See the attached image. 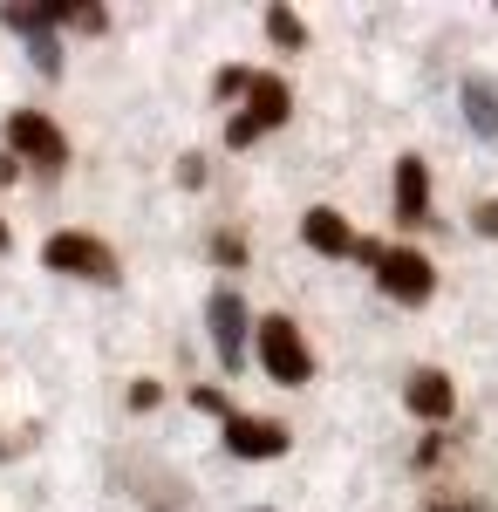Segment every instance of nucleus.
<instances>
[{"label":"nucleus","mask_w":498,"mask_h":512,"mask_svg":"<svg viewBox=\"0 0 498 512\" xmlns=\"http://www.w3.org/2000/svg\"><path fill=\"white\" fill-rule=\"evenodd\" d=\"M267 35L280 41V48H301V41H307V21L294 14V7H267Z\"/></svg>","instance_id":"obj_12"},{"label":"nucleus","mask_w":498,"mask_h":512,"mask_svg":"<svg viewBox=\"0 0 498 512\" xmlns=\"http://www.w3.org/2000/svg\"><path fill=\"white\" fill-rule=\"evenodd\" d=\"M7 158L41 164V171H62V164H69V137L41 117V110H14V117H7Z\"/></svg>","instance_id":"obj_2"},{"label":"nucleus","mask_w":498,"mask_h":512,"mask_svg":"<svg viewBox=\"0 0 498 512\" xmlns=\"http://www.w3.org/2000/svg\"><path fill=\"white\" fill-rule=\"evenodd\" d=\"M226 451L232 458H280L287 451V431L273 417H239V410H226Z\"/></svg>","instance_id":"obj_7"},{"label":"nucleus","mask_w":498,"mask_h":512,"mask_svg":"<svg viewBox=\"0 0 498 512\" xmlns=\"http://www.w3.org/2000/svg\"><path fill=\"white\" fill-rule=\"evenodd\" d=\"M246 96H253V103H246V117L226 123V144H232V151H246L253 137H267V130H280V123L294 117V96H287V82H280V76H260V69H253V76H246Z\"/></svg>","instance_id":"obj_1"},{"label":"nucleus","mask_w":498,"mask_h":512,"mask_svg":"<svg viewBox=\"0 0 498 512\" xmlns=\"http://www.w3.org/2000/svg\"><path fill=\"white\" fill-rule=\"evenodd\" d=\"M212 260H219V267H246V239L219 233V239H212Z\"/></svg>","instance_id":"obj_13"},{"label":"nucleus","mask_w":498,"mask_h":512,"mask_svg":"<svg viewBox=\"0 0 498 512\" xmlns=\"http://www.w3.org/2000/svg\"><path fill=\"white\" fill-rule=\"evenodd\" d=\"M403 403L417 410L423 424H444V417H451V403H458V390H451V376H444V369H417V376L403 383Z\"/></svg>","instance_id":"obj_8"},{"label":"nucleus","mask_w":498,"mask_h":512,"mask_svg":"<svg viewBox=\"0 0 498 512\" xmlns=\"http://www.w3.org/2000/svg\"><path fill=\"white\" fill-rule=\"evenodd\" d=\"M396 219L403 226H430V171H423V158L396 164Z\"/></svg>","instance_id":"obj_9"},{"label":"nucleus","mask_w":498,"mask_h":512,"mask_svg":"<svg viewBox=\"0 0 498 512\" xmlns=\"http://www.w3.org/2000/svg\"><path fill=\"white\" fill-rule=\"evenodd\" d=\"M41 260H48V274H76V280H96V287L116 280V253L89 233H55L41 246Z\"/></svg>","instance_id":"obj_4"},{"label":"nucleus","mask_w":498,"mask_h":512,"mask_svg":"<svg viewBox=\"0 0 498 512\" xmlns=\"http://www.w3.org/2000/svg\"><path fill=\"white\" fill-rule=\"evenodd\" d=\"M0 246H7V226H0Z\"/></svg>","instance_id":"obj_16"},{"label":"nucleus","mask_w":498,"mask_h":512,"mask_svg":"<svg viewBox=\"0 0 498 512\" xmlns=\"http://www.w3.org/2000/svg\"><path fill=\"white\" fill-rule=\"evenodd\" d=\"M246 76H253V69H219V82H212V89H219V96H232V89H246Z\"/></svg>","instance_id":"obj_15"},{"label":"nucleus","mask_w":498,"mask_h":512,"mask_svg":"<svg viewBox=\"0 0 498 512\" xmlns=\"http://www.w3.org/2000/svg\"><path fill=\"white\" fill-rule=\"evenodd\" d=\"M301 233H307V246L328 253V260H348V253H355V233H348V219L335 212V205H314V212L301 219Z\"/></svg>","instance_id":"obj_10"},{"label":"nucleus","mask_w":498,"mask_h":512,"mask_svg":"<svg viewBox=\"0 0 498 512\" xmlns=\"http://www.w3.org/2000/svg\"><path fill=\"white\" fill-rule=\"evenodd\" d=\"M471 226H478L485 239H498V198H485V205H478V219H471Z\"/></svg>","instance_id":"obj_14"},{"label":"nucleus","mask_w":498,"mask_h":512,"mask_svg":"<svg viewBox=\"0 0 498 512\" xmlns=\"http://www.w3.org/2000/svg\"><path fill=\"white\" fill-rule=\"evenodd\" d=\"M464 117H471V130H478V137H492L498 144V89L492 82H464Z\"/></svg>","instance_id":"obj_11"},{"label":"nucleus","mask_w":498,"mask_h":512,"mask_svg":"<svg viewBox=\"0 0 498 512\" xmlns=\"http://www.w3.org/2000/svg\"><path fill=\"white\" fill-rule=\"evenodd\" d=\"M260 362H267L273 383H287V390H301L307 376H314V355H307L301 328H294L287 315H267V321H260Z\"/></svg>","instance_id":"obj_3"},{"label":"nucleus","mask_w":498,"mask_h":512,"mask_svg":"<svg viewBox=\"0 0 498 512\" xmlns=\"http://www.w3.org/2000/svg\"><path fill=\"white\" fill-rule=\"evenodd\" d=\"M430 512H451V506H430Z\"/></svg>","instance_id":"obj_17"},{"label":"nucleus","mask_w":498,"mask_h":512,"mask_svg":"<svg viewBox=\"0 0 498 512\" xmlns=\"http://www.w3.org/2000/svg\"><path fill=\"white\" fill-rule=\"evenodd\" d=\"M376 280H383L389 301H430V287H437V267L423 260V253H410V246H383L376 253Z\"/></svg>","instance_id":"obj_5"},{"label":"nucleus","mask_w":498,"mask_h":512,"mask_svg":"<svg viewBox=\"0 0 498 512\" xmlns=\"http://www.w3.org/2000/svg\"><path fill=\"white\" fill-rule=\"evenodd\" d=\"M205 321H212V349H219V362L239 369V362H246V328H253V321H246V301H239L232 287H219V294L205 301Z\"/></svg>","instance_id":"obj_6"}]
</instances>
